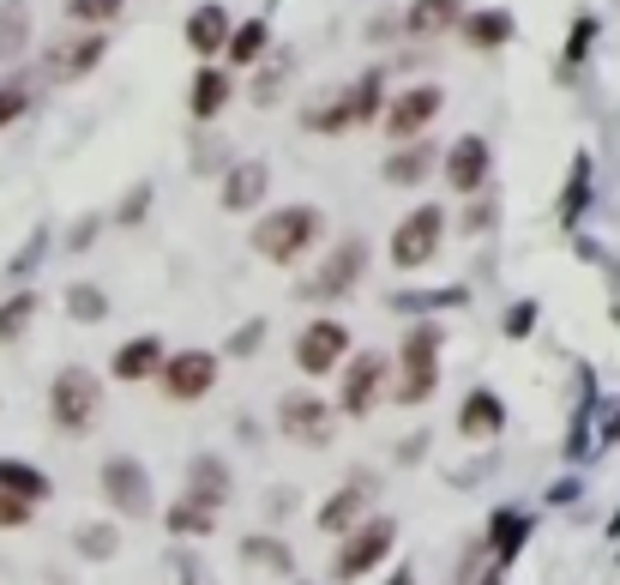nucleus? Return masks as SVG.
<instances>
[{
	"label": "nucleus",
	"instance_id": "nucleus-37",
	"mask_svg": "<svg viewBox=\"0 0 620 585\" xmlns=\"http://www.w3.org/2000/svg\"><path fill=\"white\" fill-rule=\"evenodd\" d=\"M283 79H290V61H283L278 73H260V85H253V104H271V97L283 91Z\"/></svg>",
	"mask_w": 620,
	"mask_h": 585
},
{
	"label": "nucleus",
	"instance_id": "nucleus-11",
	"mask_svg": "<svg viewBox=\"0 0 620 585\" xmlns=\"http://www.w3.org/2000/svg\"><path fill=\"white\" fill-rule=\"evenodd\" d=\"M344 350H350V333H344L338 321H314L295 338V368H302V375H326V368H338Z\"/></svg>",
	"mask_w": 620,
	"mask_h": 585
},
{
	"label": "nucleus",
	"instance_id": "nucleus-1",
	"mask_svg": "<svg viewBox=\"0 0 620 585\" xmlns=\"http://www.w3.org/2000/svg\"><path fill=\"white\" fill-rule=\"evenodd\" d=\"M319 236H326V218H319L314 206H278L260 230H253V248H260L271 266H290V260H302Z\"/></svg>",
	"mask_w": 620,
	"mask_h": 585
},
{
	"label": "nucleus",
	"instance_id": "nucleus-32",
	"mask_svg": "<svg viewBox=\"0 0 620 585\" xmlns=\"http://www.w3.org/2000/svg\"><path fill=\"white\" fill-rule=\"evenodd\" d=\"M170 531H181V538H199V531H211V513H205V507H193V501H181V507H170Z\"/></svg>",
	"mask_w": 620,
	"mask_h": 585
},
{
	"label": "nucleus",
	"instance_id": "nucleus-24",
	"mask_svg": "<svg viewBox=\"0 0 620 585\" xmlns=\"http://www.w3.org/2000/svg\"><path fill=\"white\" fill-rule=\"evenodd\" d=\"M458 24H464V36H470L476 48H494V43L512 36V12H470V19H458Z\"/></svg>",
	"mask_w": 620,
	"mask_h": 585
},
{
	"label": "nucleus",
	"instance_id": "nucleus-14",
	"mask_svg": "<svg viewBox=\"0 0 620 585\" xmlns=\"http://www.w3.org/2000/svg\"><path fill=\"white\" fill-rule=\"evenodd\" d=\"M187 501L205 507V513H217V507L229 501V465L211 459V453H199V459L187 465Z\"/></svg>",
	"mask_w": 620,
	"mask_h": 585
},
{
	"label": "nucleus",
	"instance_id": "nucleus-13",
	"mask_svg": "<svg viewBox=\"0 0 620 585\" xmlns=\"http://www.w3.org/2000/svg\"><path fill=\"white\" fill-rule=\"evenodd\" d=\"M368 501H373V483L368 477H350L326 507H319V531H356L368 519Z\"/></svg>",
	"mask_w": 620,
	"mask_h": 585
},
{
	"label": "nucleus",
	"instance_id": "nucleus-35",
	"mask_svg": "<svg viewBox=\"0 0 620 585\" xmlns=\"http://www.w3.org/2000/svg\"><path fill=\"white\" fill-rule=\"evenodd\" d=\"M67 308L79 314V321H97V314H102V296H97V290H85V284H79V290H67Z\"/></svg>",
	"mask_w": 620,
	"mask_h": 585
},
{
	"label": "nucleus",
	"instance_id": "nucleus-2",
	"mask_svg": "<svg viewBox=\"0 0 620 585\" xmlns=\"http://www.w3.org/2000/svg\"><path fill=\"white\" fill-rule=\"evenodd\" d=\"M102 411V380L90 368H61L55 387H48V416H55L61 435H85Z\"/></svg>",
	"mask_w": 620,
	"mask_h": 585
},
{
	"label": "nucleus",
	"instance_id": "nucleus-19",
	"mask_svg": "<svg viewBox=\"0 0 620 585\" xmlns=\"http://www.w3.org/2000/svg\"><path fill=\"white\" fill-rule=\"evenodd\" d=\"M458 19H464V0H416L404 24H410V36H440Z\"/></svg>",
	"mask_w": 620,
	"mask_h": 585
},
{
	"label": "nucleus",
	"instance_id": "nucleus-25",
	"mask_svg": "<svg viewBox=\"0 0 620 585\" xmlns=\"http://www.w3.org/2000/svg\"><path fill=\"white\" fill-rule=\"evenodd\" d=\"M224 104H229V79H224L217 67H205L199 79H193V116H199V121H211Z\"/></svg>",
	"mask_w": 620,
	"mask_h": 585
},
{
	"label": "nucleus",
	"instance_id": "nucleus-18",
	"mask_svg": "<svg viewBox=\"0 0 620 585\" xmlns=\"http://www.w3.org/2000/svg\"><path fill=\"white\" fill-rule=\"evenodd\" d=\"M102 36H73V43H61V48H48V73L55 79H79V73H90L102 61Z\"/></svg>",
	"mask_w": 620,
	"mask_h": 585
},
{
	"label": "nucleus",
	"instance_id": "nucleus-28",
	"mask_svg": "<svg viewBox=\"0 0 620 585\" xmlns=\"http://www.w3.org/2000/svg\"><path fill=\"white\" fill-rule=\"evenodd\" d=\"M458 423L470 429V435H494V429H500V404L488 399V392H476V399L458 411Z\"/></svg>",
	"mask_w": 620,
	"mask_h": 585
},
{
	"label": "nucleus",
	"instance_id": "nucleus-39",
	"mask_svg": "<svg viewBox=\"0 0 620 585\" xmlns=\"http://www.w3.org/2000/svg\"><path fill=\"white\" fill-rule=\"evenodd\" d=\"M488 585H500V579H488Z\"/></svg>",
	"mask_w": 620,
	"mask_h": 585
},
{
	"label": "nucleus",
	"instance_id": "nucleus-26",
	"mask_svg": "<svg viewBox=\"0 0 620 585\" xmlns=\"http://www.w3.org/2000/svg\"><path fill=\"white\" fill-rule=\"evenodd\" d=\"M241 555H248L253 567H265V574H290V567H295V555L283 550L278 538H248V543H241Z\"/></svg>",
	"mask_w": 620,
	"mask_h": 585
},
{
	"label": "nucleus",
	"instance_id": "nucleus-12",
	"mask_svg": "<svg viewBox=\"0 0 620 585\" xmlns=\"http://www.w3.org/2000/svg\"><path fill=\"white\" fill-rule=\"evenodd\" d=\"M446 182L458 187V194H482V182H488V139L464 133L458 145L446 151Z\"/></svg>",
	"mask_w": 620,
	"mask_h": 585
},
{
	"label": "nucleus",
	"instance_id": "nucleus-33",
	"mask_svg": "<svg viewBox=\"0 0 620 585\" xmlns=\"http://www.w3.org/2000/svg\"><path fill=\"white\" fill-rule=\"evenodd\" d=\"M115 543H121V531H115V526H85L79 531V550L85 555H115Z\"/></svg>",
	"mask_w": 620,
	"mask_h": 585
},
{
	"label": "nucleus",
	"instance_id": "nucleus-34",
	"mask_svg": "<svg viewBox=\"0 0 620 585\" xmlns=\"http://www.w3.org/2000/svg\"><path fill=\"white\" fill-rule=\"evenodd\" d=\"M24 104H31V91H24V85H0V127L19 121V116H24Z\"/></svg>",
	"mask_w": 620,
	"mask_h": 585
},
{
	"label": "nucleus",
	"instance_id": "nucleus-30",
	"mask_svg": "<svg viewBox=\"0 0 620 585\" xmlns=\"http://www.w3.org/2000/svg\"><path fill=\"white\" fill-rule=\"evenodd\" d=\"M344 104H350V121H373V116H380V79L368 73V79H361Z\"/></svg>",
	"mask_w": 620,
	"mask_h": 585
},
{
	"label": "nucleus",
	"instance_id": "nucleus-8",
	"mask_svg": "<svg viewBox=\"0 0 620 585\" xmlns=\"http://www.w3.org/2000/svg\"><path fill=\"white\" fill-rule=\"evenodd\" d=\"M278 429L290 441H302V447H326L331 441V411L314 399V392H290V399L278 404Z\"/></svg>",
	"mask_w": 620,
	"mask_h": 585
},
{
	"label": "nucleus",
	"instance_id": "nucleus-36",
	"mask_svg": "<svg viewBox=\"0 0 620 585\" xmlns=\"http://www.w3.org/2000/svg\"><path fill=\"white\" fill-rule=\"evenodd\" d=\"M24 519H31V501H19V495H0V531H19Z\"/></svg>",
	"mask_w": 620,
	"mask_h": 585
},
{
	"label": "nucleus",
	"instance_id": "nucleus-17",
	"mask_svg": "<svg viewBox=\"0 0 620 585\" xmlns=\"http://www.w3.org/2000/svg\"><path fill=\"white\" fill-rule=\"evenodd\" d=\"M434 158H440V151H434L428 139H410V145H398L392 158H385V182L392 187H416L422 175L434 170Z\"/></svg>",
	"mask_w": 620,
	"mask_h": 585
},
{
	"label": "nucleus",
	"instance_id": "nucleus-21",
	"mask_svg": "<svg viewBox=\"0 0 620 585\" xmlns=\"http://www.w3.org/2000/svg\"><path fill=\"white\" fill-rule=\"evenodd\" d=\"M187 43L199 48V55H217V48L229 43V12L224 7H199L187 19Z\"/></svg>",
	"mask_w": 620,
	"mask_h": 585
},
{
	"label": "nucleus",
	"instance_id": "nucleus-10",
	"mask_svg": "<svg viewBox=\"0 0 620 585\" xmlns=\"http://www.w3.org/2000/svg\"><path fill=\"white\" fill-rule=\"evenodd\" d=\"M440 104H446V97H440V85H416V91H404L392 109H385V133H392V139H404V145H410V139H422V127H428L434 116H440Z\"/></svg>",
	"mask_w": 620,
	"mask_h": 585
},
{
	"label": "nucleus",
	"instance_id": "nucleus-23",
	"mask_svg": "<svg viewBox=\"0 0 620 585\" xmlns=\"http://www.w3.org/2000/svg\"><path fill=\"white\" fill-rule=\"evenodd\" d=\"M0 495H19V501H43L48 495V483H43V470L36 465H19V459H0Z\"/></svg>",
	"mask_w": 620,
	"mask_h": 585
},
{
	"label": "nucleus",
	"instance_id": "nucleus-9",
	"mask_svg": "<svg viewBox=\"0 0 620 585\" xmlns=\"http://www.w3.org/2000/svg\"><path fill=\"white\" fill-rule=\"evenodd\" d=\"M163 375V392H170V399H205V392H211V380H217V356L211 350H181V356H170V362L157 368Z\"/></svg>",
	"mask_w": 620,
	"mask_h": 585
},
{
	"label": "nucleus",
	"instance_id": "nucleus-22",
	"mask_svg": "<svg viewBox=\"0 0 620 585\" xmlns=\"http://www.w3.org/2000/svg\"><path fill=\"white\" fill-rule=\"evenodd\" d=\"M157 368H163V345H157V338H133V345L115 350V375H121V380H145V375H157Z\"/></svg>",
	"mask_w": 620,
	"mask_h": 585
},
{
	"label": "nucleus",
	"instance_id": "nucleus-3",
	"mask_svg": "<svg viewBox=\"0 0 620 585\" xmlns=\"http://www.w3.org/2000/svg\"><path fill=\"white\" fill-rule=\"evenodd\" d=\"M361 272H368V248H361L356 236H344L338 248L319 260V272L302 284V296H307V302H338V296H350V290H356Z\"/></svg>",
	"mask_w": 620,
	"mask_h": 585
},
{
	"label": "nucleus",
	"instance_id": "nucleus-38",
	"mask_svg": "<svg viewBox=\"0 0 620 585\" xmlns=\"http://www.w3.org/2000/svg\"><path fill=\"white\" fill-rule=\"evenodd\" d=\"M385 585H416V579H410V574H392V579H385Z\"/></svg>",
	"mask_w": 620,
	"mask_h": 585
},
{
	"label": "nucleus",
	"instance_id": "nucleus-6",
	"mask_svg": "<svg viewBox=\"0 0 620 585\" xmlns=\"http://www.w3.org/2000/svg\"><path fill=\"white\" fill-rule=\"evenodd\" d=\"M102 495H109L127 519H145L151 513V477H145V465L121 459V453H115V459H102Z\"/></svg>",
	"mask_w": 620,
	"mask_h": 585
},
{
	"label": "nucleus",
	"instance_id": "nucleus-5",
	"mask_svg": "<svg viewBox=\"0 0 620 585\" xmlns=\"http://www.w3.org/2000/svg\"><path fill=\"white\" fill-rule=\"evenodd\" d=\"M440 230H446V212L440 206H416L404 224H398V236H392V260L404 266H428L434 260V248H440Z\"/></svg>",
	"mask_w": 620,
	"mask_h": 585
},
{
	"label": "nucleus",
	"instance_id": "nucleus-16",
	"mask_svg": "<svg viewBox=\"0 0 620 585\" xmlns=\"http://www.w3.org/2000/svg\"><path fill=\"white\" fill-rule=\"evenodd\" d=\"M380 380H385V356H356L350 362V380H344V411L350 416H368L373 399H380Z\"/></svg>",
	"mask_w": 620,
	"mask_h": 585
},
{
	"label": "nucleus",
	"instance_id": "nucleus-29",
	"mask_svg": "<svg viewBox=\"0 0 620 585\" xmlns=\"http://www.w3.org/2000/svg\"><path fill=\"white\" fill-rule=\"evenodd\" d=\"M265 55V24L253 19V24H241V31H229V61H241V67H248V61H260Z\"/></svg>",
	"mask_w": 620,
	"mask_h": 585
},
{
	"label": "nucleus",
	"instance_id": "nucleus-20",
	"mask_svg": "<svg viewBox=\"0 0 620 585\" xmlns=\"http://www.w3.org/2000/svg\"><path fill=\"white\" fill-rule=\"evenodd\" d=\"M24 43H31V7H24V0H7V7H0V67L19 61Z\"/></svg>",
	"mask_w": 620,
	"mask_h": 585
},
{
	"label": "nucleus",
	"instance_id": "nucleus-7",
	"mask_svg": "<svg viewBox=\"0 0 620 585\" xmlns=\"http://www.w3.org/2000/svg\"><path fill=\"white\" fill-rule=\"evenodd\" d=\"M392 543H398V526H392V519H361L356 538L338 550V579H361L385 550H392Z\"/></svg>",
	"mask_w": 620,
	"mask_h": 585
},
{
	"label": "nucleus",
	"instance_id": "nucleus-4",
	"mask_svg": "<svg viewBox=\"0 0 620 585\" xmlns=\"http://www.w3.org/2000/svg\"><path fill=\"white\" fill-rule=\"evenodd\" d=\"M434 350H440V326H416V333L404 338V387H398V399H404V404L434 399V380H440Z\"/></svg>",
	"mask_w": 620,
	"mask_h": 585
},
{
	"label": "nucleus",
	"instance_id": "nucleus-15",
	"mask_svg": "<svg viewBox=\"0 0 620 585\" xmlns=\"http://www.w3.org/2000/svg\"><path fill=\"white\" fill-rule=\"evenodd\" d=\"M265 187H271V170L260 158H241L236 170L224 175V212H253L265 199Z\"/></svg>",
	"mask_w": 620,
	"mask_h": 585
},
{
	"label": "nucleus",
	"instance_id": "nucleus-31",
	"mask_svg": "<svg viewBox=\"0 0 620 585\" xmlns=\"http://www.w3.org/2000/svg\"><path fill=\"white\" fill-rule=\"evenodd\" d=\"M121 7L127 0H67V12L79 24H109V19H121Z\"/></svg>",
	"mask_w": 620,
	"mask_h": 585
},
{
	"label": "nucleus",
	"instance_id": "nucleus-27",
	"mask_svg": "<svg viewBox=\"0 0 620 585\" xmlns=\"http://www.w3.org/2000/svg\"><path fill=\"white\" fill-rule=\"evenodd\" d=\"M31 314H36V296H31V290H19L12 302H0V345H12V338L31 326Z\"/></svg>",
	"mask_w": 620,
	"mask_h": 585
}]
</instances>
